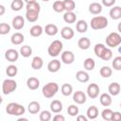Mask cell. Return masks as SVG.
Returning <instances> with one entry per match:
<instances>
[{"label":"cell","mask_w":121,"mask_h":121,"mask_svg":"<svg viewBox=\"0 0 121 121\" xmlns=\"http://www.w3.org/2000/svg\"><path fill=\"white\" fill-rule=\"evenodd\" d=\"M6 112L9 115H15V116H20L23 115L26 112V109L23 105L15 102H10L7 105L6 107Z\"/></svg>","instance_id":"6da1fadb"},{"label":"cell","mask_w":121,"mask_h":121,"mask_svg":"<svg viewBox=\"0 0 121 121\" xmlns=\"http://www.w3.org/2000/svg\"><path fill=\"white\" fill-rule=\"evenodd\" d=\"M59 89H60V87H59L58 83H56V82H48L43 87L42 93H43V95L44 97L51 98L58 93Z\"/></svg>","instance_id":"7a4b0ae2"},{"label":"cell","mask_w":121,"mask_h":121,"mask_svg":"<svg viewBox=\"0 0 121 121\" xmlns=\"http://www.w3.org/2000/svg\"><path fill=\"white\" fill-rule=\"evenodd\" d=\"M108 26V19L104 16H95L91 20V27L95 30L103 29Z\"/></svg>","instance_id":"3957f363"},{"label":"cell","mask_w":121,"mask_h":121,"mask_svg":"<svg viewBox=\"0 0 121 121\" xmlns=\"http://www.w3.org/2000/svg\"><path fill=\"white\" fill-rule=\"evenodd\" d=\"M62 43L60 41V40H55L53 41L50 45L48 46V49H47V52H48V55L50 57H57L59 56L61 51H62Z\"/></svg>","instance_id":"277c9868"},{"label":"cell","mask_w":121,"mask_h":121,"mask_svg":"<svg viewBox=\"0 0 121 121\" xmlns=\"http://www.w3.org/2000/svg\"><path fill=\"white\" fill-rule=\"evenodd\" d=\"M106 44L111 47H116L121 44V35L117 32H111L106 38Z\"/></svg>","instance_id":"5b68a950"},{"label":"cell","mask_w":121,"mask_h":121,"mask_svg":"<svg viewBox=\"0 0 121 121\" xmlns=\"http://www.w3.org/2000/svg\"><path fill=\"white\" fill-rule=\"evenodd\" d=\"M17 88V82L11 78H7L3 81L2 84V91L4 95H9L14 92Z\"/></svg>","instance_id":"8992f818"},{"label":"cell","mask_w":121,"mask_h":121,"mask_svg":"<svg viewBox=\"0 0 121 121\" xmlns=\"http://www.w3.org/2000/svg\"><path fill=\"white\" fill-rule=\"evenodd\" d=\"M99 86L95 83H90L87 87V95L90 98H96L99 95Z\"/></svg>","instance_id":"52a82bcc"},{"label":"cell","mask_w":121,"mask_h":121,"mask_svg":"<svg viewBox=\"0 0 121 121\" xmlns=\"http://www.w3.org/2000/svg\"><path fill=\"white\" fill-rule=\"evenodd\" d=\"M5 58L9 62H14L18 60L19 58V52L16 49L13 48H9L5 52Z\"/></svg>","instance_id":"ba28073f"},{"label":"cell","mask_w":121,"mask_h":121,"mask_svg":"<svg viewBox=\"0 0 121 121\" xmlns=\"http://www.w3.org/2000/svg\"><path fill=\"white\" fill-rule=\"evenodd\" d=\"M60 59H61V61L63 63H65V64H71L75 60V55H74V53L72 51L66 50V51H63L61 53Z\"/></svg>","instance_id":"9c48e42d"},{"label":"cell","mask_w":121,"mask_h":121,"mask_svg":"<svg viewBox=\"0 0 121 121\" xmlns=\"http://www.w3.org/2000/svg\"><path fill=\"white\" fill-rule=\"evenodd\" d=\"M25 26V19L23 16L17 15L12 19V26L16 30H20L24 27Z\"/></svg>","instance_id":"30bf717a"},{"label":"cell","mask_w":121,"mask_h":121,"mask_svg":"<svg viewBox=\"0 0 121 121\" xmlns=\"http://www.w3.org/2000/svg\"><path fill=\"white\" fill-rule=\"evenodd\" d=\"M73 100L77 104H84L86 102V95L82 91H76L73 95Z\"/></svg>","instance_id":"8fae6325"},{"label":"cell","mask_w":121,"mask_h":121,"mask_svg":"<svg viewBox=\"0 0 121 121\" xmlns=\"http://www.w3.org/2000/svg\"><path fill=\"white\" fill-rule=\"evenodd\" d=\"M60 69V61L57 59L52 60L47 64V70L51 73H56Z\"/></svg>","instance_id":"7c38bea8"},{"label":"cell","mask_w":121,"mask_h":121,"mask_svg":"<svg viewBox=\"0 0 121 121\" xmlns=\"http://www.w3.org/2000/svg\"><path fill=\"white\" fill-rule=\"evenodd\" d=\"M60 35H61V37H62L63 39H65V40H71V39L74 37L75 32H74V30H73L71 27H69V26H64V27H62V29L60 30Z\"/></svg>","instance_id":"4fadbf2b"},{"label":"cell","mask_w":121,"mask_h":121,"mask_svg":"<svg viewBox=\"0 0 121 121\" xmlns=\"http://www.w3.org/2000/svg\"><path fill=\"white\" fill-rule=\"evenodd\" d=\"M26 86L30 90H36L40 86V80L35 77H30L26 80Z\"/></svg>","instance_id":"5bb4252c"},{"label":"cell","mask_w":121,"mask_h":121,"mask_svg":"<svg viewBox=\"0 0 121 121\" xmlns=\"http://www.w3.org/2000/svg\"><path fill=\"white\" fill-rule=\"evenodd\" d=\"M120 90H121V86H120V84H119L118 82H112V83L109 85V87H108L109 94H110L111 95H113V96L119 95Z\"/></svg>","instance_id":"9a60e30c"},{"label":"cell","mask_w":121,"mask_h":121,"mask_svg":"<svg viewBox=\"0 0 121 121\" xmlns=\"http://www.w3.org/2000/svg\"><path fill=\"white\" fill-rule=\"evenodd\" d=\"M24 41H25V37L21 32H15L14 34H12V36L10 38L11 43L15 44V45H19V44L23 43Z\"/></svg>","instance_id":"2e32d148"},{"label":"cell","mask_w":121,"mask_h":121,"mask_svg":"<svg viewBox=\"0 0 121 121\" xmlns=\"http://www.w3.org/2000/svg\"><path fill=\"white\" fill-rule=\"evenodd\" d=\"M62 103L60 101V100H58V99H55V100H53L51 103H50V110H51V112H54V113H59V112H60L61 111H62Z\"/></svg>","instance_id":"e0dca14e"},{"label":"cell","mask_w":121,"mask_h":121,"mask_svg":"<svg viewBox=\"0 0 121 121\" xmlns=\"http://www.w3.org/2000/svg\"><path fill=\"white\" fill-rule=\"evenodd\" d=\"M89 11L94 14V15H96V14H99L101 13L102 11V5L97 3V2H94V3H91L89 5Z\"/></svg>","instance_id":"ac0fdd59"},{"label":"cell","mask_w":121,"mask_h":121,"mask_svg":"<svg viewBox=\"0 0 121 121\" xmlns=\"http://www.w3.org/2000/svg\"><path fill=\"white\" fill-rule=\"evenodd\" d=\"M39 13H40V11H37V10H26V18L28 22L34 23L38 20Z\"/></svg>","instance_id":"d6986e66"},{"label":"cell","mask_w":121,"mask_h":121,"mask_svg":"<svg viewBox=\"0 0 121 121\" xmlns=\"http://www.w3.org/2000/svg\"><path fill=\"white\" fill-rule=\"evenodd\" d=\"M76 78L77 80H78L79 82H82V83H85V82H88L89 79H90V76L87 72L85 71H78L77 74H76Z\"/></svg>","instance_id":"ffe728a7"},{"label":"cell","mask_w":121,"mask_h":121,"mask_svg":"<svg viewBox=\"0 0 121 121\" xmlns=\"http://www.w3.org/2000/svg\"><path fill=\"white\" fill-rule=\"evenodd\" d=\"M43 30H44L45 34H47L48 36H55L58 33V31H59L58 26L56 25H54V24H48V25H46Z\"/></svg>","instance_id":"44dd1931"},{"label":"cell","mask_w":121,"mask_h":121,"mask_svg":"<svg viewBox=\"0 0 121 121\" xmlns=\"http://www.w3.org/2000/svg\"><path fill=\"white\" fill-rule=\"evenodd\" d=\"M99 100H100V103L102 106H105V107H108L112 104V95L110 94H107V93H104L100 95L99 97Z\"/></svg>","instance_id":"7402d4cb"},{"label":"cell","mask_w":121,"mask_h":121,"mask_svg":"<svg viewBox=\"0 0 121 121\" xmlns=\"http://www.w3.org/2000/svg\"><path fill=\"white\" fill-rule=\"evenodd\" d=\"M78 45L82 50H87L91 45V41L87 37H82L78 41Z\"/></svg>","instance_id":"603a6c76"},{"label":"cell","mask_w":121,"mask_h":121,"mask_svg":"<svg viewBox=\"0 0 121 121\" xmlns=\"http://www.w3.org/2000/svg\"><path fill=\"white\" fill-rule=\"evenodd\" d=\"M110 17L112 20H118L121 18V7L115 6L110 10Z\"/></svg>","instance_id":"cb8c5ba5"},{"label":"cell","mask_w":121,"mask_h":121,"mask_svg":"<svg viewBox=\"0 0 121 121\" xmlns=\"http://www.w3.org/2000/svg\"><path fill=\"white\" fill-rule=\"evenodd\" d=\"M43 65V60L41 57H34L31 60V67L34 69V70H40Z\"/></svg>","instance_id":"d4e9b609"},{"label":"cell","mask_w":121,"mask_h":121,"mask_svg":"<svg viewBox=\"0 0 121 121\" xmlns=\"http://www.w3.org/2000/svg\"><path fill=\"white\" fill-rule=\"evenodd\" d=\"M63 20H64L65 23L73 24V23H75L77 21V15L73 11H66L63 14Z\"/></svg>","instance_id":"484cf974"},{"label":"cell","mask_w":121,"mask_h":121,"mask_svg":"<svg viewBox=\"0 0 121 121\" xmlns=\"http://www.w3.org/2000/svg\"><path fill=\"white\" fill-rule=\"evenodd\" d=\"M43 31H44L43 28L40 25H35L29 29V33H30V35L32 37H39V36H41L43 34Z\"/></svg>","instance_id":"4316f807"},{"label":"cell","mask_w":121,"mask_h":121,"mask_svg":"<svg viewBox=\"0 0 121 121\" xmlns=\"http://www.w3.org/2000/svg\"><path fill=\"white\" fill-rule=\"evenodd\" d=\"M86 115L88 119H95L98 116V109L95 106H90L87 109Z\"/></svg>","instance_id":"83f0119b"},{"label":"cell","mask_w":121,"mask_h":121,"mask_svg":"<svg viewBox=\"0 0 121 121\" xmlns=\"http://www.w3.org/2000/svg\"><path fill=\"white\" fill-rule=\"evenodd\" d=\"M40 109H41V106H40V103L37 102V101H31L28 106H27V110L30 113L32 114H36L40 112Z\"/></svg>","instance_id":"f1b7e54d"},{"label":"cell","mask_w":121,"mask_h":121,"mask_svg":"<svg viewBox=\"0 0 121 121\" xmlns=\"http://www.w3.org/2000/svg\"><path fill=\"white\" fill-rule=\"evenodd\" d=\"M76 29L78 33H85L88 29V24L84 20H78L76 25Z\"/></svg>","instance_id":"f546056e"},{"label":"cell","mask_w":121,"mask_h":121,"mask_svg":"<svg viewBox=\"0 0 121 121\" xmlns=\"http://www.w3.org/2000/svg\"><path fill=\"white\" fill-rule=\"evenodd\" d=\"M60 92L64 96H69L73 93V86L69 83H64L60 87Z\"/></svg>","instance_id":"4dcf8cb0"},{"label":"cell","mask_w":121,"mask_h":121,"mask_svg":"<svg viewBox=\"0 0 121 121\" xmlns=\"http://www.w3.org/2000/svg\"><path fill=\"white\" fill-rule=\"evenodd\" d=\"M20 54L24 58H28L32 55V48L29 45H23L20 48Z\"/></svg>","instance_id":"1f68e13d"},{"label":"cell","mask_w":121,"mask_h":121,"mask_svg":"<svg viewBox=\"0 0 121 121\" xmlns=\"http://www.w3.org/2000/svg\"><path fill=\"white\" fill-rule=\"evenodd\" d=\"M99 74L102 78H108L112 76V68H110L109 66H102L99 70Z\"/></svg>","instance_id":"d6a6232c"},{"label":"cell","mask_w":121,"mask_h":121,"mask_svg":"<svg viewBox=\"0 0 121 121\" xmlns=\"http://www.w3.org/2000/svg\"><path fill=\"white\" fill-rule=\"evenodd\" d=\"M106 49V46L103 43H96L94 47V52L97 58H101L104 50Z\"/></svg>","instance_id":"836d02e7"},{"label":"cell","mask_w":121,"mask_h":121,"mask_svg":"<svg viewBox=\"0 0 121 121\" xmlns=\"http://www.w3.org/2000/svg\"><path fill=\"white\" fill-rule=\"evenodd\" d=\"M83 66H84V68H85L87 71H92V70H94V68H95V62L94 59H92V58H87V59L84 60V62H83Z\"/></svg>","instance_id":"e575fe53"},{"label":"cell","mask_w":121,"mask_h":121,"mask_svg":"<svg viewBox=\"0 0 121 121\" xmlns=\"http://www.w3.org/2000/svg\"><path fill=\"white\" fill-rule=\"evenodd\" d=\"M24 7V1L23 0H13L10 4V8L14 11H19Z\"/></svg>","instance_id":"d590c367"},{"label":"cell","mask_w":121,"mask_h":121,"mask_svg":"<svg viewBox=\"0 0 121 121\" xmlns=\"http://www.w3.org/2000/svg\"><path fill=\"white\" fill-rule=\"evenodd\" d=\"M6 73H7V75H8L9 77L13 78V77H15V76L17 75V73H18V68H17L16 65L10 64V65H9V66L7 67Z\"/></svg>","instance_id":"8d00e7d4"},{"label":"cell","mask_w":121,"mask_h":121,"mask_svg":"<svg viewBox=\"0 0 121 121\" xmlns=\"http://www.w3.org/2000/svg\"><path fill=\"white\" fill-rule=\"evenodd\" d=\"M54 11L56 12H62L64 9V5H63V1H60V0H57L53 3V6H52Z\"/></svg>","instance_id":"74e56055"},{"label":"cell","mask_w":121,"mask_h":121,"mask_svg":"<svg viewBox=\"0 0 121 121\" xmlns=\"http://www.w3.org/2000/svg\"><path fill=\"white\" fill-rule=\"evenodd\" d=\"M63 5L66 11H73L76 9V4L73 0H63Z\"/></svg>","instance_id":"f35d334b"},{"label":"cell","mask_w":121,"mask_h":121,"mask_svg":"<svg viewBox=\"0 0 121 121\" xmlns=\"http://www.w3.org/2000/svg\"><path fill=\"white\" fill-rule=\"evenodd\" d=\"M112 113H113V112H112L111 109L106 108V109H104V110L102 111L101 116H102V118H103L104 120H106V121H111V120H112Z\"/></svg>","instance_id":"ab89813d"},{"label":"cell","mask_w":121,"mask_h":121,"mask_svg":"<svg viewBox=\"0 0 121 121\" xmlns=\"http://www.w3.org/2000/svg\"><path fill=\"white\" fill-rule=\"evenodd\" d=\"M78 112H79V109L76 105H73L72 104V105L68 106V108H67V113L70 116H76V115H78Z\"/></svg>","instance_id":"60d3db41"},{"label":"cell","mask_w":121,"mask_h":121,"mask_svg":"<svg viewBox=\"0 0 121 121\" xmlns=\"http://www.w3.org/2000/svg\"><path fill=\"white\" fill-rule=\"evenodd\" d=\"M112 68L116 71H120L121 70V56H117L113 59L112 62Z\"/></svg>","instance_id":"b9f144b4"},{"label":"cell","mask_w":121,"mask_h":121,"mask_svg":"<svg viewBox=\"0 0 121 121\" xmlns=\"http://www.w3.org/2000/svg\"><path fill=\"white\" fill-rule=\"evenodd\" d=\"M26 10H37L40 11L41 8H40V4L36 1V2H32V3H28L26 6Z\"/></svg>","instance_id":"7bdbcfd3"},{"label":"cell","mask_w":121,"mask_h":121,"mask_svg":"<svg viewBox=\"0 0 121 121\" xmlns=\"http://www.w3.org/2000/svg\"><path fill=\"white\" fill-rule=\"evenodd\" d=\"M39 118L41 121H49L52 118V115H51V112L49 111H43L40 113Z\"/></svg>","instance_id":"ee69618b"},{"label":"cell","mask_w":121,"mask_h":121,"mask_svg":"<svg viewBox=\"0 0 121 121\" xmlns=\"http://www.w3.org/2000/svg\"><path fill=\"white\" fill-rule=\"evenodd\" d=\"M10 31V26L7 23H1L0 24V34L6 35Z\"/></svg>","instance_id":"f6af8a7d"},{"label":"cell","mask_w":121,"mask_h":121,"mask_svg":"<svg viewBox=\"0 0 121 121\" xmlns=\"http://www.w3.org/2000/svg\"><path fill=\"white\" fill-rule=\"evenodd\" d=\"M112 58V51L110 48L106 47V49L104 50V52H103V54H102L100 59H102L103 60H110Z\"/></svg>","instance_id":"bcb514c9"},{"label":"cell","mask_w":121,"mask_h":121,"mask_svg":"<svg viewBox=\"0 0 121 121\" xmlns=\"http://www.w3.org/2000/svg\"><path fill=\"white\" fill-rule=\"evenodd\" d=\"M111 121H121V112H113Z\"/></svg>","instance_id":"7dc6e473"},{"label":"cell","mask_w":121,"mask_h":121,"mask_svg":"<svg viewBox=\"0 0 121 121\" xmlns=\"http://www.w3.org/2000/svg\"><path fill=\"white\" fill-rule=\"evenodd\" d=\"M101 1H102V5L105 7H112L115 3V0H101Z\"/></svg>","instance_id":"c3c4849f"},{"label":"cell","mask_w":121,"mask_h":121,"mask_svg":"<svg viewBox=\"0 0 121 121\" xmlns=\"http://www.w3.org/2000/svg\"><path fill=\"white\" fill-rule=\"evenodd\" d=\"M53 120H55V121H64L65 120V117L63 116V115H61V114H56L54 117H53Z\"/></svg>","instance_id":"681fc988"},{"label":"cell","mask_w":121,"mask_h":121,"mask_svg":"<svg viewBox=\"0 0 121 121\" xmlns=\"http://www.w3.org/2000/svg\"><path fill=\"white\" fill-rule=\"evenodd\" d=\"M77 120L78 121H87L88 120V117L87 116H84V115H78Z\"/></svg>","instance_id":"f907efd6"},{"label":"cell","mask_w":121,"mask_h":121,"mask_svg":"<svg viewBox=\"0 0 121 121\" xmlns=\"http://www.w3.org/2000/svg\"><path fill=\"white\" fill-rule=\"evenodd\" d=\"M5 13V7L3 5H0V15H4Z\"/></svg>","instance_id":"816d5d0a"},{"label":"cell","mask_w":121,"mask_h":121,"mask_svg":"<svg viewBox=\"0 0 121 121\" xmlns=\"http://www.w3.org/2000/svg\"><path fill=\"white\" fill-rule=\"evenodd\" d=\"M117 29H118L119 33H121V22L118 24V26H117Z\"/></svg>","instance_id":"f5cc1de1"},{"label":"cell","mask_w":121,"mask_h":121,"mask_svg":"<svg viewBox=\"0 0 121 121\" xmlns=\"http://www.w3.org/2000/svg\"><path fill=\"white\" fill-rule=\"evenodd\" d=\"M26 4H28V3H32V2H36V0H24Z\"/></svg>","instance_id":"db71d44e"},{"label":"cell","mask_w":121,"mask_h":121,"mask_svg":"<svg viewBox=\"0 0 121 121\" xmlns=\"http://www.w3.org/2000/svg\"><path fill=\"white\" fill-rule=\"evenodd\" d=\"M118 51H119V53H121V45L119 46V48H118Z\"/></svg>","instance_id":"11a10c76"},{"label":"cell","mask_w":121,"mask_h":121,"mask_svg":"<svg viewBox=\"0 0 121 121\" xmlns=\"http://www.w3.org/2000/svg\"><path fill=\"white\" fill-rule=\"evenodd\" d=\"M42 1H43V2H48L49 0H42Z\"/></svg>","instance_id":"9f6ffc18"},{"label":"cell","mask_w":121,"mask_h":121,"mask_svg":"<svg viewBox=\"0 0 121 121\" xmlns=\"http://www.w3.org/2000/svg\"><path fill=\"white\" fill-rule=\"evenodd\" d=\"M120 107H121V103H120Z\"/></svg>","instance_id":"6f0895ef"}]
</instances>
